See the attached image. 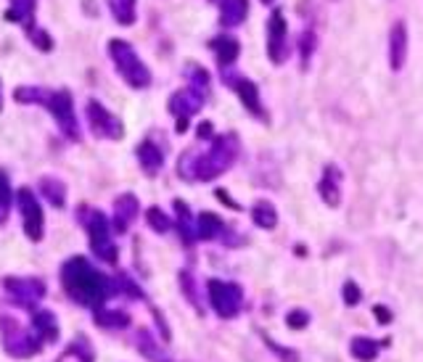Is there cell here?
<instances>
[{
	"label": "cell",
	"instance_id": "obj_1",
	"mask_svg": "<svg viewBox=\"0 0 423 362\" xmlns=\"http://www.w3.org/2000/svg\"><path fill=\"white\" fill-rule=\"evenodd\" d=\"M61 285L72 297V302L87 309H101L117 291V283H111L103 273H98L85 257H72L61 264Z\"/></svg>",
	"mask_w": 423,
	"mask_h": 362
},
{
	"label": "cell",
	"instance_id": "obj_2",
	"mask_svg": "<svg viewBox=\"0 0 423 362\" xmlns=\"http://www.w3.org/2000/svg\"><path fill=\"white\" fill-rule=\"evenodd\" d=\"M236 156H239V138L233 132H228V135L215 138L212 148L206 154L185 151L180 156V162H177V172L188 183H194V180L206 183V180H215L217 175L228 172L233 162H236Z\"/></svg>",
	"mask_w": 423,
	"mask_h": 362
},
{
	"label": "cell",
	"instance_id": "obj_3",
	"mask_svg": "<svg viewBox=\"0 0 423 362\" xmlns=\"http://www.w3.org/2000/svg\"><path fill=\"white\" fill-rule=\"evenodd\" d=\"M109 53L114 58V66H117V72L122 75V79L130 85V88H149L151 85V72L146 69L138 53L132 51L130 43H125V40H111L109 43Z\"/></svg>",
	"mask_w": 423,
	"mask_h": 362
},
{
	"label": "cell",
	"instance_id": "obj_4",
	"mask_svg": "<svg viewBox=\"0 0 423 362\" xmlns=\"http://www.w3.org/2000/svg\"><path fill=\"white\" fill-rule=\"evenodd\" d=\"M82 212H85L82 220H85L87 238H90V249H93V254H96L101 262L114 264L117 262V246L111 241V222L106 220V214L98 212V209L82 207Z\"/></svg>",
	"mask_w": 423,
	"mask_h": 362
},
{
	"label": "cell",
	"instance_id": "obj_5",
	"mask_svg": "<svg viewBox=\"0 0 423 362\" xmlns=\"http://www.w3.org/2000/svg\"><path fill=\"white\" fill-rule=\"evenodd\" d=\"M0 328H3V349L8 351L16 360H27V357H34L37 351L43 349V339L37 333H27L16 325V320L3 318L0 320Z\"/></svg>",
	"mask_w": 423,
	"mask_h": 362
},
{
	"label": "cell",
	"instance_id": "obj_6",
	"mask_svg": "<svg viewBox=\"0 0 423 362\" xmlns=\"http://www.w3.org/2000/svg\"><path fill=\"white\" fill-rule=\"evenodd\" d=\"M209 302L212 309L217 312L222 320H230L239 315L241 304H244V291L239 283H228V280H209Z\"/></svg>",
	"mask_w": 423,
	"mask_h": 362
},
{
	"label": "cell",
	"instance_id": "obj_7",
	"mask_svg": "<svg viewBox=\"0 0 423 362\" xmlns=\"http://www.w3.org/2000/svg\"><path fill=\"white\" fill-rule=\"evenodd\" d=\"M3 288L13 304L22 309H34L37 302L45 297V280L40 278H6Z\"/></svg>",
	"mask_w": 423,
	"mask_h": 362
},
{
	"label": "cell",
	"instance_id": "obj_8",
	"mask_svg": "<svg viewBox=\"0 0 423 362\" xmlns=\"http://www.w3.org/2000/svg\"><path fill=\"white\" fill-rule=\"evenodd\" d=\"M16 204H19V212H22V225L24 233L30 241H43L45 235V217H43V207L37 204L32 188H22L19 196H16Z\"/></svg>",
	"mask_w": 423,
	"mask_h": 362
},
{
	"label": "cell",
	"instance_id": "obj_9",
	"mask_svg": "<svg viewBox=\"0 0 423 362\" xmlns=\"http://www.w3.org/2000/svg\"><path fill=\"white\" fill-rule=\"evenodd\" d=\"M87 124H90V132L96 138H106V141H120L125 130H122V122L106 111V106H101L98 101H87Z\"/></svg>",
	"mask_w": 423,
	"mask_h": 362
},
{
	"label": "cell",
	"instance_id": "obj_10",
	"mask_svg": "<svg viewBox=\"0 0 423 362\" xmlns=\"http://www.w3.org/2000/svg\"><path fill=\"white\" fill-rule=\"evenodd\" d=\"M45 106L51 109L53 119L58 122V127H61V132H64L66 138L77 141V138H80V130H77V117H75V106H72V93H69V90H53Z\"/></svg>",
	"mask_w": 423,
	"mask_h": 362
},
{
	"label": "cell",
	"instance_id": "obj_11",
	"mask_svg": "<svg viewBox=\"0 0 423 362\" xmlns=\"http://www.w3.org/2000/svg\"><path fill=\"white\" fill-rule=\"evenodd\" d=\"M204 96H206L204 90H196L194 85H191V88L180 90V93H175L172 98H170V111L177 117V132L188 130V119L201 109Z\"/></svg>",
	"mask_w": 423,
	"mask_h": 362
},
{
	"label": "cell",
	"instance_id": "obj_12",
	"mask_svg": "<svg viewBox=\"0 0 423 362\" xmlns=\"http://www.w3.org/2000/svg\"><path fill=\"white\" fill-rule=\"evenodd\" d=\"M267 53L272 64H281L286 58V19L281 11H275L267 24Z\"/></svg>",
	"mask_w": 423,
	"mask_h": 362
},
{
	"label": "cell",
	"instance_id": "obj_13",
	"mask_svg": "<svg viewBox=\"0 0 423 362\" xmlns=\"http://www.w3.org/2000/svg\"><path fill=\"white\" fill-rule=\"evenodd\" d=\"M138 212H141V204H138V198L132 196V193L117 196V201H114V220H111L114 231L127 233V228H130L132 222H135V217H138Z\"/></svg>",
	"mask_w": 423,
	"mask_h": 362
},
{
	"label": "cell",
	"instance_id": "obj_14",
	"mask_svg": "<svg viewBox=\"0 0 423 362\" xmlns=\"http://www.w3.org/2000/svg\"><path fill=\"white\" fill-rule=\"evenodd\" d=\"M339 183H341V172H339L334 164H328L323 169V177H320V186H317V193L326 201L328 207H339L341 201V190H339Z\"/></svg>",
	"mask_w": 423,
	"mask_h": 362
},
{
	"label": "cell",
	"instance_id": "obj_15",
	"mask_svg": "<svg viewBox=\"0 0 423 362\" xmlns=\"http://www.w3.org/2000/svg\"><path fill=\"white\" fill-rule=\"evenodd\" d=\"M32 330L48 344L58 341V320L51 309H32Z\"/></svg>",
	"mask_w": 423,
	"mask_h": 362
},
{
	"label": "cell",
	"instance_id": "obj_16",
	"mask_svg": "<svg viewBox=\"0 0 423 362\" xmlns=\"http://www.w3.org/2000/svg\"><path fill=\"white\" fill-rule=\"evenodd\" d=\"M405 56H408V32H405V24H394V27H391V34H389L391 69H402Z\"/></svg>",
	"mask_w": 423,
	"mask_h": 362
},
{
	"label": "cell",
	"instance_id": "obj_17",
	"mask_svg": "<svg viewBox=\"0 0 423 362\" xmlns=\"http://www.w3.org/2000/svg\"><path fill=\"white\" fill-rule=\"evenodd\" d=\"M135 347H138V351H141L149 362H175V360H170V354L153 341V336L146 328H141L135 333Z\"/></svg>",
	"mask_w": 423,
	"mask_h": 362
},
{
	"label": "cell",
	"instance_id": "obj_18",
	"mask_svg": "<svg viewBox=\"0 0 423 362\" xmlns=\"http://www.w3.org/2000/svg\"><path fill=\"white\" fill-rule=\"evenodd\" d=\"M138 162H141V167L146 169V175H156L159 169L164 167V154L159 146H153L151 141H143L141 146H138Z\"/></svg>",
	"mask_w": 423,
	"mask_h": 362
},
{
	"label": "cell",
	"instance_id": "obj_19",
	"mask_svg": "<svg viewBox=\"0 0 423 362\" xmlns=\"http://www.w3.org/2000/svg\"><path fill=\"white\" fill-rule=\"evenodd\" d=\"M249 16V3L246 0H220V19L225 27H236Z\"/></svg>",
	"mask_w": 423,
	"mask_h": 362
},
{
	"label": "cell",
	"instance_id": "obj_20",
	"mask_svg": "<svg viewBox=\"0 0 423 362\" xmlns=\"http://www.w3.org/2000/svg\"><path fill=\"white\" fill-rule=\"evenodd\" d=\"M233 90H236V93L241 96L244 106H246L251 114H257V117H260L262 106H260V90H257V85H254L251 79H246V77H236V79H233Z\"/></svg>",
	"mask_w": 423,
	"mask_h": 362
},
{
	"label": "cell",
	"instance_id": "obj_21",
	"mask_svg": "<svg viewBox=\"0 0 423 362\" xmlns=\"http://www.w3.org/2000/svg\"><path fill=\"white\" fill-rule=\"evenodd\" d=\"M222 220H220L217 214H212V212H201L198 217H196V235L201 238V241H212V238H220L222 235Z\"/></svg>",
	"mask_w": 423,
	"mask_h": 362
},
{
	"label": "cell",
	"instance_id": "obj_22",
	"mask_svg": "<svg viewBox=\"0 0 423 362\" xmlns=\"http://www.w3.org/2000/svg\"><path fill=\"white\" fill-rule=\"evenodd\" d=\"M56 362H93V347L85 336H77L69 347H66Z\"/></svg>",
	"mask_w": 423,
	"mask_h": 362
},
{
	"label": "cell",
	"instance_id": "obj_23",
	"mask_svg": "<svg viewBox=\"0 0 423 362\" xmlns=\"http://www.w3.org/2000/svg\"><path fill=\"white\" fill-rule=\"evenodd\" d=\"M175 212H177V231H180V235H183V241L194 243L198 235H196V222H194V217H191L188 204L177 198V201H175Z\"/></svg>",
	"mask_w": 423,
	"mask_h": 362
},
{
	"label": "cell",
	"instance_id": "obj_24",
	"mask_svg": "<svg viewBox=\"0 0 423 362\" xmlns=\"http://www.w3.org/2000/svg\"><path fill=\"white\" fill-rule=\"evenodd\" d=\"M96 325L106 330H122L130 325V318L120 309H96Z\"/></svg>",
	"mask_w": 423,
	"mask_h": 362
},
{
	"label": "cell",
	"instance_id": "obj_25",
	"mask_svg": "<svg viewBox=\"0 0 423 362\" xmlns=\"http://www.w3.org/2000/svg\"><path fill=\"white\" fill-rule=\"evenodd\" d=\"M379 349L381 344L373 339H365V336H355L352 344H349V351H352V357L360 362H373L379 357Z\"/></svg>",
	"mask_w": 423,
	"mask_h": 362
},
{
	"label": "cell",
	"instance_id": "obj_26",
	"mask_svg": "<svg viewBox=\"0 0 423 362\" xmlns=\"http://www.w3.org/2000/svg\"><path fill=\"white\" fill-rule=\"evenodd\" d=\"M32 16H34V0H11V8L6 13L8 22L24 24L27 30H32Z\"/></svg>",
	"mask_w": 423,
	"mask_h": 362
},
{
	"label": "cell",
	"instance_id": "obj_27",
	"mask_svg": "<svg viewBox=\"0 0 423 362\" xmlns=\"http://www.w3.org/2000/svg\"><path fill=\"white\" fill-rule=\"evenodd\" d=\"M212 51L217 53L220 64L222 66H230L236 61V56H239V40H233V37H215L212 40Z\"/></svg>",
	"mask_w": 423,
	"mask_h": 362
},
{
	"label": "cell",
	"instance_id": "obj_28",
	"mask_svg": "<svg viewBox=\"0 0 423 362\" xmlns=\"http://www.w3.org/2000/svg\"><path fill=\"white\" fill-rule=\"evenodd\" d=\"M40 190H43V196L53 204V207H64L66 204V186L61 180H56V177H40Z\"/></svg>",
	"mask_w": 423,
	"mask_h": 362
},
{
	"label": "cell",
	"instance_id": "obj_29",
	"mask_svg": "<svg viewBox=\"0 0 423 362\" xmlns=\"http://www.w3.org/2000/svg\"><path fill=\"white\" fill-rule=\"evenodd\" d=\"M251 220H254V225L265 228V231H272L275 222H278V212H275L270 201H257L254 209H251Z\"/></svg>",
	"mask_w": 423,
	"mask_h": 362
},
{
	"label": "cell",
	"instance_id": "obj_30",
	"mask_svg": "<svg viewBox=\"0 0 423 362\" xmlns=\"http://www.w3.org/2000/svg\"><path fill=\"white\" fill-rule=\"evenodd\" d=\"M109 8L117 24H122V27L135 24V0H109Z\"/></svg>",
	"mask_w": 423,
	"mask_h": 362
},
{
	"label": "cell",
	"instance_id": "obj_31",
	"mask_svg": "<svg viewBox=\"0 0 423 362\" xmlns=\"http://www.w3.org/2000/svg\"><path fill=\"white\" fill-rule=\"evenodd\" d=\"M13 98L19 101V103H48L51 98V90H43V88H19L13 93Z\"/></svg>",
	"mask_w": 423,
	"mask_h": 362
},
{
	"label": "cell",
	"instance_id": "obj_32",
	"mask_svg": "<svg viewBox=\"0 0 423 362\" xmlns=\"http://www.w3.org/2000/svg\"><path fill=\"white\" fill-rule=\"evenodd\" d=\"M180 285H183V294L185 299L191 302V307H196V312L198 315H204V307H201V299H198V291H196V283H194V278H191V273H180Z\"/></svg>",
	"mask_w": 423,
	"mask_h": 362
},
{
	"label": "cell",
	"instance_id": "obj_33",
	"mask_svg": "<svg viewBox=\"0 0 423 362\" xmlns=\"http://www.w3.org/2000/svg\"><path fill=\"white\" fill-rule=\"evenodd\" d=\"M146 220H149V225L153 228V233H167L170 228H172V222H170V217L164 214L159 207H151L149 212H146Z\"/></svg>",
	"mask_w": 423,
	"mask_h": 362
},
{
	"label": "cell",
	"instance_id": "obj_34",
	"mask_svg": "<svg viewBox=\"0 0 423 362\" xmlns=\"http://www.w3.org/2000/svg\"><path fill=\"white\" fill-rule=\"evenodd\" d=\"M262 339H265V344L270 347L278 357H281L283 362H299V351H293V349H286V347H281V344H275V341L267 336V333H262Z\"/></svg>",
	"mask_w": 423,
	"mask_h": 362
},
{
	"label": "cell",
	"instance_id": "obj_35",
	"mask_svg": "<svg viewBox=\"0 0 423 362\" xmlns=\"http://www.w3.org/2000/svg\"><path fill=\"white\" fill-rule=\"evenodd\" d=\"M286 325L291 330H302L310 325V315L304 312V309H291L289 315H286Z\"/></svg>",
	"mask_w": 423,
	"mask_h": 362
},
{
	"label": "cell",
	"instance_id": "obj_36",
	"mask_svg": "<svg viewBox=\"0 0 423 362\" xmlns=\"http://www.w3.org/2000/svg\"><path fill=\"white\" fill-rule=\"evenodd\" d=\"M341 297H344V304H347V307H355V304H360L362 294H360V288L355 280H347L344 288H341Z\"/></svg>",
	"mask_w": 423,
	"mask_h": 362
},
{
	"label": "cell",
	"instance_id": "obj_37",
	"mask_svg": "<svg viewBox=\"0 0 423 362\" xmlns=\"http://www.w3.org/2000/svg\"><path fill=\"white\" fill-rule=\"evenodd\" d=\"M117 288H120V291H125V294H130V299H143V291L135 283H132L127 275H120V278H117Z\"/></svg>",
	"mask_w": 423,
	"mask_h": 362
},
{
	"label": "cell",
	"instance_id": "obj_38",
	"mask_svg": "<svg viewBox=\"0 0 423 362\" xmlns=\"http://www.w3.org/2000/svg\"><path fill=\"white\" fill-rule=\"evenodd\" d=\"M0 207H11V183H8V175L3 169H0Z\"/></svg>",
	"mask_w": 423,
	"mask_h": 362
},
{
	"label": "cell",
	"instance_id": "obj_39",
	"mask_svg": "<svg viewBox=\"0 0 423 362\" xmlns=\"http://www.w3.org/2000/svg\"><path fill=\"white\" fill-rule=\"evenodd\" d=\"M312 48H315V34L304 32L302 37H299V56H302L304 64H307V58H310V53H312Z\"/></svg>",
	"mask_w": 423,
	"mask_h": 362
},
{
	"label": "cell",
	"instance_id": "obj_40",
	"mask_svg": "<svg viewBox=\"0 0 423 362\" xmlns=\"http://www.w3.org/2000/svg\"><path fill=\"white\" fill-rule=\"evenodd\" d=\"M30 37H32L34 45H37V48H43V51H51V48H53V43H51V37H48L45 32H37L34 27L30 30Z\"/></svg>",
	"mask_w": 423,
	"mask_h": 362
},
{
	"label": "cell",
	"instance_id": "obj_41",
	"mask_svg": "<svg viewBox=\"0 0 423 362\" xmlns=\"http://www.w3.org/2000/svg\"><path fill=\"white\" fill-rule=\"evenodd\" d=\"M373 315H376V320H379L381 325H389L391 323V312L384 307V304H376V307H373Z\"/></svg>",
	"mask_w": 423,
	"mask_h": 362
},
{
	"label": "cell",
	"instance_id": "obj_42",
	"mask_svg": "<svg viewBox=\"0 0 423 362\" xmlns=\"http://www.w3.org/2000/svg\"><path fill=\"white\" fill-rule=\"evenodd\" d=\"M198 138H212V124H209V122H201V124H198Z\"/></svg>",
	"mask_w": 423,
	"mask_h": 362
},
{
	"label": "cell",
	"instance_id": "obj_43",
	"mask_svg": "<svg viewBox=\"0 0 423 362\" xmlns=\"http://www.w3.org/2000/svg\"><path fill=\"white\" fill-rule=\"evenodd\" d=\"M0 222H6V209L0 207Z\"/></svg>",
	"mask_w": 423,
	"mask_h": 362
},
{
	"label": "cell",
	"instance_id": "obj_44",
	"mask_svg": "<svg viewBox=\"0 0 423 362\" xmlns=\"http://www.w3.org/2000/svg\"><path fill=\"white\" fill-rule=\"evenodd\" d=\"M0 109H3V82H0Z\"/></svg>",
	"mask_w": 423,
	"mask_h": 362
},
{
	"label": "cell",
	"instance_id": "obj_45",
	"mask_svg": "<svg viewBox=\"0 0 423 362\" xmlns=\"http://www.w3.org/2000/svg\"><path fill=\"white\" fill-rule=\"evenodd\" d=\"M262 3H272V0H262Z\"/></svg>",
	"mask_w": 423,
	"mask_h": 362
}]
</instances>
